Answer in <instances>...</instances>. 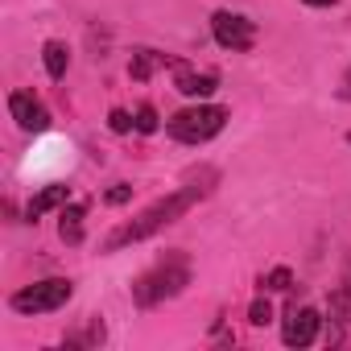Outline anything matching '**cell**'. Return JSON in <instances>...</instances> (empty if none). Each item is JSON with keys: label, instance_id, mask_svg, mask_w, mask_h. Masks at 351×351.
I'll return each instance as SVG.
<instances>
[{"label": "cell", "instance_id": "cell-10", "mask_svg": "<svg viewBox=\"0 0 351 351\" xmlns=\"http://www.w3.org/2000/svg\"><path fill=\"white\" fill-rule=\"evenodd\" d=\"M157 66H173V58H169V54H157V50H136L132 62H128V75H132L136 83H149Z\"/></svg>", "mask_w": 351, "mask_h": 351}, {"label": "cell", "instance_id": "cell-11", "mask_svg": "<svg viewBox=\"0 0 351 351\" xmlns=\"http://www.w3.org/2000/svg\"><path fill=\"white\" fill-rule=\"evenodd\" d=\"M83 215H87V203L62 207V215H58V236H62L66 244H79V240H83Z\"/></svg>", "mask_w": 351, "mask_h": 351}, {"label": "cell", "instance_id": "cell-15", "mask_svg": "<svg viewBox=\"0 0 351 351\" xmlns=\"http://www.w3.org/2000/svg\"><path fill=\"white\" fill-rule=\"evenodd\" d=\"M248 322H252V326H269V322H273V306H269V298H256V302L248 306Z\"/></svg>", "mask_w": 351, "mask_h": 351}, {"label": "cell", "instance_id": "cell-18", "mask_svg": "<svg viewBox=\"0 0 351 351\" xmlns=\"http://www.w3.org/2000/svg\"><path fill=\"white\" fill-rule=\"evenodd\" d=\"M83 343H87V347H99V343H104V322H99V318H95V322L87 326V335H83Z\"/></svg>", "mask_w": 351, "mask_h": 351}, {"label": "cell", "instance_id": "cell-8", "mask_svg": "<svg viewBox=\"0 0 351 351\" xmlns=\"http://www.w3.org/2000/svg\"><path fill=\"white\" fill-rule=\"evenodd\" d=\"M9 112H13V120H17L25 132H46V128H50V112H46L42 99H34L29 91H13V95H9Z\"/></svg>", "mask_w": 351, "mask_h": 351}, {"label": "cell", "instance_id": "cell-9", "mask_svg": "<svg viewBox=\"0 0 351 351\" xmlns=\"http://www.w3.org/2000/svg\"><path fill=\"white\" fill-rule=\"evenodd\" d=\"M66 195H71V191H66L62 182H54V186H46V191H38V195L29 199V211H25V219H29V223H38L42 215H50V211H58V207L66 203Z\"/></svg>", "mask_w": 351, "mask_h": 351}, {"label": "cell", "instance_id": "cell-1", "mask_svg": "<svg viewBox=\"0 0 351 351\" xmlns=\"http://www.w3.org/2000/svg\"><path fill=\"white\" fill-rule=\"evenodd\" d=\"M207 191H211V186L191 182V186H178L173 195L157 199V203H153V207H145L136 219L120 223V228L104 240V252H120V248H128V244H141V240L157 236V232H161V228H169V223H178L191 207H199V199H207Z\"/></svg>", "mask_w": 351, "mask_h": 351}, {"label": "cell", "instance_id": "cell-12", "mask_svg": "<svg viewBox=\"0 0 351 351\" xmlns=\"http://www.w3.org/2000/svg\"><path fill=\"white\" fill-rule=\"evenodd\" d=\"M42 62H46V75L50 79H66V66H71V50H66V42H46L42 46Z\"/></svg>", "mask_w": 351, "mask_h": 351}, {"label": "cell", "instance_id": "cell-6", "mask_svg": "<svg viewBox=\"0 0 351 351\" xmlns=\"http://www.w3.org/2000/svg\"><path fill=\"white\" fill-rule=\"evenodd\" d=\"M318 326H322V314L314 306H289V314L281 322V339H285V347H310L318 339Z\"/></svg>", "mask_w": 351, "mask_h": 351}, {"label": "cell", "instance_id": "cell-5", "mask_svg": "<svg viewBox=\"0 0 351 351\" xmlns=\"http://www.w3.org/2000/svg\"><path fill=\"white\" fill-rule=\"evenodd\" d=\"M211 34H215V42H219L223 50H232V54H244V50L256 46V21H248V17H240V13H232V9L211 13Z\"/></svg>", "mask_w": 351, "mask_h": 351}, {"label": "cell", "instance_id": "cell-17", "mask_svg": "<svg viewBox=\"0 0 351 351\" xmlns=\"http://www.w3.org/2000/svg\"><path fill=\"white\" fill-rule=\"evenodd\" d=\"M128 199H132V186H124V182H116V186L104 195V203H108V207H124Z\"/></svg>", "mask_w": 351, "mask_h": 351}, {"label": "cell", "instance_id": "cell-21", "mask_svg": "<svg viewBox=\"0 0 351 351\" xmlns=\"http://www.w3.org/2000/svg\"><path fill=\"white\" fill-rule=\"evenodd\" d=\"M347 145H351V132H347Z\"/></svg>", "mask_w": 351, "mask_h": 351}, {"label": "cell", "instance_id": "cell-2", "mask_svg": "<svg viewBox=\"0 0 351 351\" xmlns=\"http://www.w3.org/2000/svg\"><path fill=\"white\" fill-rule=\"evenodd\" d=\"M228 124V108L219 104H195V108H182V112H173L165 120V132L173 141H182V145H207L211 136H219Z\"/></svg>", "mask_w": 351, "mask_h": 351}, {"label": "cell", "instance_id": "cell-13", "mask_svg": "<svg viewBox=\"0 0 351 351\" xmlns=\"http://www.w3.org/2000/svg\"><path fill=\"white\" fill-rule=\"evenodd\" d=\"M132 120H136V132H145V136L161 128V116H157V108H153V104H141V108L132 112Z\"/></svg>", "mask_w": 351, "mask_h": 351}, {"label": "cell", "instance_id": "cell-7", "mask_svg": "<svg viewBox=\"0 0 351 351\" xmlns=\"http://www.w3.org/2000/svg\"><path fill=\"white\" fill-rule=\"evenodd\" d=\"M173 87H178L186 99H207V95H215L219 75L215 71H195V66H186V62L173 58Z\"/></svg>", "mask_w": 351, "mask_h": 351}, {"label": "cell", "instance_id": "cell-20", "mask_svg": "<svg viewBox=\"0 0 351 351\" xmlns=\"http://www.w3.org/2000/svg\"><path fill=\"white\" fill-rule=\"evenodd\" d=\"M306 5H314V9H330V5H339V0H306Z\"/></svg>", "mask_w": 351, "mask_h": 351}, {"label": "cell", "instance_id": "cell-14", "mask_svg": "<svg viewBox=\"0 0 351 351\" xmlns=\"http://www.w3.org/2000/svg\"><path fill=\"white\" fill-rule=\"evenodd\" d=\"M293 285V273L285 269V265H277V269H269V273H261V289H289Z\"/></svg>", "mask_w": 351, "mask_h": 351}, {"label": "cell", "instance_id": "cell-16", "mask_svg": "<svg viewBox=\"0 0 351 351\" xmlns=\"http://www.w3.org/2000/svg\"><path fill=\"white\" fill-rule=\"evenodd\" d=\"M108 128H112V132H132V128H136V120H132L124 108H112V112H108Z\"/></svg>", "mask_w": 351, "mask_h": 351}, {"label": "cell", "instance_id": "cell-4", "mask_svg": "<svg viewBox=\"0 0 351 351\" xmlns=\"http://www.w3.org/2000/svg\"><path fill=\"white\" fill-rule=\"evenodd\" d=\"M71 298H75V285H71L66 277H46V281H34V285L17 289V293L9 298V306H13L17 314H54V310H62Z\"/></svg>", "mask_w": 351, "mask_h": 351}, {"label": "cell", "instance_id": "cell-19", "mask_svg": "<svg viewBox=\"0 0 351 351\" xmlns=\"http://www.w3.org/2000/svg\"><path fill=\"white\" fill-rule=\"evenodd\" d=\"M339 99H347V104H351V71H347V75H343V83H339Z\"/></svg>", "mask_w": 351, "mask_h": 351}, {"label": "cell", "instance_id": "cell-3", "mask_svg": "<svg viewBox=\"0 0 351 351\" xmlns=\"http://www.w3.org/2000/svg\"><path fill=\"white\" fill-rule=\"evenodd\" d=\"M186 285H191V265L182 256H169V261H161L157 269H149L145 277L132 281V298H136V306H157L165 298H178Z\"/></svg>", "mask_w": 351, "mask_h": 351}]
</instances>
